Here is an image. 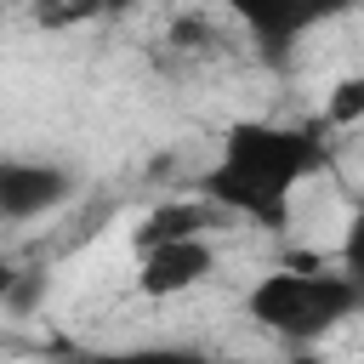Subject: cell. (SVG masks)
I'll return each mask as SVG.
<instances>
[{
	"label": "cell",
	"mask_w": 364,
	"mask_h": 364,
	"mask_svg": "<svg viewBox=\"0 0 364 364\" xmlns=\"http://www.w3.org/2000/svg\"><path fill=\"white\" fill-rule=\"evenodd\" d=\"M91 364H199V353H188V347H119V353H97Z\"/></svg>",
	"instance_id": "7"
},
{
	"label": "cell",
	"mask_w": 364,
	"mask_h": 364,
	"mask_svg": "<svg viewBox=\"0 0 364 364\" xmlns=\"http://www.w3.org/2000/svg\"><path fill=\"white\" fill-rule=\"evenodd\" d=\"M125 6H136V0H85L91 17H97V11H125Z\"/></svg>",
	"instance_id": "10"
},
{
	"label": "cell",
	"mask_w": 364,
	"mask_h": 364,
	"mask_svg": "<svg viewBox=\"0 0 364 364\" xmlns=\"http://www.w3.org/2000/svg\"><path fill=\"white\" fill-rule=\"evenodd\" d=\"M74 193V176L57 159H28V154H6L0 159V222H34L46 210H57Z\"/></svg>",
	"instance_id": "4"
},
{
	"label": "cell",
	"mask_w": 364,
	"mask_h": 364,
	"mask_svg": "<svg viewBox=\"0 0 364 364\" xmlns=\"http://www.w3.org/2000/svg\"><path fill=\"white\" fill-rule=\"evenodd\" d=\"M358 114H364V80H341L336 97L324 102V119L330 125H358Z\"/></svg>",
	"instance_id": "8"
},
{
	"label": "cell",
	"mask_w": 364,
	"mask_h": 364,
	"mask_svg": "<svg viewBox=\"0 0 364 364\" xmlns=\"http://www.w3.org/2000/svg\"><path fill=\"white\" fill-rule=\"evenodd\" d=\"M17 273H23V267H17L11 256H0V301L11 296V284H17Z\"/></svg>",
	"instance_id": "9"
},
{
	"label": "cell",
	"mask_w": 364,
	"mask_h": 364,
	"mask_svg": "<svg viewBox=\"0 0 364 364\" xmlns=\"http://www.w3.org/2000/svg\"><path fill=\"white\" fill-rule=\"evenodd\" d=\"M0 228H6V222H0Z\"/></svg>",
	"instance_id": "12"
},
{
	"label": "cell",
	"mask_w": 364,
	"mask_h": 364,
	"mask_svg": "<svg viewBox=\"0 0 364 364\" xmlns=\"http://www.w3.org/2000/svg\"><path fill=\"white\" fill-rule=\"evenodd\" d=\"M250 324L290 347H313L358 313V279L341 267H273L245 290Z\"/></svg>",
	"instance_id": "2"
},
{
	"label": "cell",
	"mask_w": 364,
	"mask_h": 364,
	"mask_svg": "<svg viewBox=\"0 0 364 364\" xmlns=\"http://www.w3.org/2000/svg\"><path fill=\"white\" fill-rule=\"evenodd\" d=\"M324 136L307 125H279V119H239L222 136V159L199 176V199L216 216H239L256 228H284L290 199L307 176L324 171Z\"/></svg>",
	"instance_id": "1"
},
{
	"label": "cell",
	"mask_w": 364,
	"mask_h": 364,
	"mask_svg": "<svg viewBox=\"0 0 364 364\" xmlns=\"http://www.w3.org/2000/svg\"><path fill=\"white\" fill-rule=\"evenodd\" d=\"M256 46H296L307 28H318L324 17H336V11H347L353 0H216Z\"/></svg>",
	"instance_id": "5"
},
{
	"label": "cell",
	"mask_w": 364,
	"mask_h": 364,
	"mask_svg": "<svg viewBox=\"0 0 364 364\" xmlns=\"http://www.w3.org/2000/svg\"><path fill=\"white\" fill-rule=\"evenodd\" d=\"M210 273H216V245H210V233H199V239H165V245L136 250V290H142L148 301L188 296V290H199Z\"/></svg>",
	"instance_id": "3"
},
{
	"label": "cell",
	"mask_w": 364,
	"mask_h": 364,
	"mask_svg": "<svg viewBox=\"0 0 364 364\" xmlns=\"http://www.w3.org/2000/svg\"><path fill=\"white\" fill-rule=\"evenodd\" d=\"M284 364H324V358H318V353H313V347H296V353H290V358H284Z\"/></svg>",
	"instance_id": "11"
},
{
	"label": "cell",
	"mask_w": 364,
	"mask_h": 364,
	"mask_svg": "<svg viewBox=\"0 0 364 364\" xmlns=\"http://www.w3.org/2000/svg\"><path fill=\"white\" fill-rule=\"evenodd\" d=\"M216 222H222V216H216L205 199H171V205H159V210L142 216V228H136V250L165 245V239H199V233H210Z\"/></svg>",
	"instance_id": "6"
}]
</instances>
